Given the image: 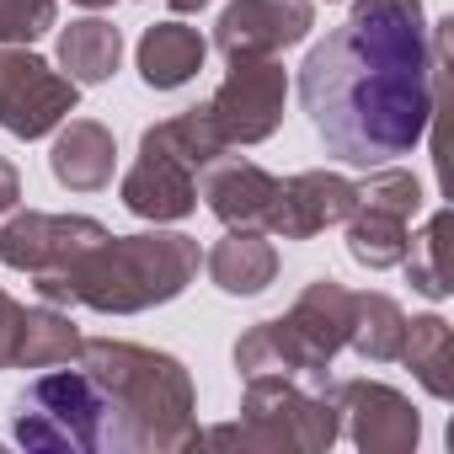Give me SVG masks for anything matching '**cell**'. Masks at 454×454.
Wrapping results in <instances>:
<instances>
[{"instance_id":"cell-28","label":"cell","mask_w":454,"mask_h":454,"mask_svg":"<svg viewBox=\"0 0 454 454\" xmlns=\"http://www.w3.org/2000/svg\"><path fill=\"white\" fill-rule=\"evenodd\" d=\"M17 198H22V171H17L6 155H0V219L17 208Z\"/></svg>"},{"instance_id":"cell-9","label":"cell","mask_w":454,"mask_h":454,"mask_svg":"<svg viewBox=\"0 0 454 454\" xmlns=\"http://www.w3.org/2000/svg\"><path fill=\"white\" fill-rule=\"evenodd\" d=\"M332 401H337V417H342L348 438L364 454H406L422 438V417H417V406L395 385H380V380H332Z\"/></svg>"},{"instance_id":"cell-2","label":"cell","mask_w":454,"mask_h":454,"mask_svg":"<svg viewBox=\"0 0 454 454\" xmlns=\"http://www.w3.org/2000/svg\"><path fill=\"white\" fill-rule=\"evenodd\" d=\"M75 358L107 390L123 427V454H176L203 438L198 395L182 358L139 342H113V337H81Z\"/></svg>"},{"instance_id":"cell-11","label":"cell","mask_w":454,"mask_h":454,"mask_svg":"<svg viewBox=\"0 0 454 454\" xmlns=\"http://www.w3.org/2000/svg\"><path fill=\"white\" fill-rule=\"evenodd\" d=\"M358 203V187L337 171H300L289 182L273 187V203L262 214L268 236H284V241H310L321 236L326 224H342Z\"/></svg>"},{"instance_id":"cell-29","label":"cell","mask_w":454,"mask_h":454,"mask_svg":"<svg viewBox=\"0 0 454 454\" xmlns=\"http://www.w3.org/2000/svg\"><path fill=\"white\" fill-rule=\"evenodd\" d=\"M203 6H208V0H171L176 17H192V12H203Z\"/></svg>"},{"instance_id":"cell-17","label":"cell","mask_w":454,"mask_h":454,"mask_svg":"<svg viewBox=\"0 0 454 454\" xmlns=\"http://www.w3.org/2000/svg\"><path fill=\"white\" fill-rule=\"evenodd\" d=\"M208 59V43L198 38V27H182V22H155L145 38H139V75L145 86L155 91H176L187 86Z\"/></svg>"},{"instance_id":"cell-5","label":"cell","mask_w":454,"mask_h":454,"mask_svg":"<svg viewBox=\"0 0 454 454\" xmlns=\"http://www.w3.org/2000/svg\"><path fill=\"white\" fill-rule=\"evenodd\" d=\"M342 433L332 385L310 390L289 374H252L241 395V422L208 427L198 443H241V449H268V454H321Z\"/></svg>"},{"instance_id":"cell-24","label":"cell","mask_w":454,"mask_h":454,"mask_svg":"<svg viewBox=\"0 0 454 454\" xmlns=\"http://www.w3.org/2000/svg\"><path fill=\"white\" fill-rule=\"evenodd\" d=\"M443 252H449V208H433V219L422 224V236L406 241V278L417 294L427 300H443L449 294V268H443Z\"/></svg>"},{"instance_id":"cell-19","label":"cell","mask_w":454,"mask_h":454,"mask_svg":"<svg viewBox=\"0 0 454 454\" xmlns=\"http://www.w3.org/2000/svg\"><path fill=\"white\" fill-rule=\"evenodd\" d=\"M401 364L417 374V385L433 401L454 395V332L443 316H411L401 337Z\"/></svg>"},{"instance_id":"cell-21","label":"cell","mask_w":454,"mask_h":454,"mask_svg":"<svg viewBox=\"0 0 454 454\" xmlns=\"http://www.w3.org/2000/svg\"><path fill=\"white\" fill-rule=\"evenodd\" d=\"M401 337H406V310L390 294H353V321H348L353 353H364L369 364H390L401 358Z\"/></svg>"},{"instance_id":"cell-6","label":"cell","mask_w":454,"mask_h":454,"mask_svg":"<svg viewBox=\"0 0 454 454\" xmlns=\"http://www.w3.org/2000/svg\"><path fill=\"white\" fill-rule=\"evenodd\" d=\"M75 81L59 75L49 59L0 43V129L17 139H43L75 113Z\"/></svg>"},{"instance_id":"cell-4","label":"cell","mask_w":454,"mask_h":454,"mask_svg":"<svg viewBox=\"0 0 454 454\" xmlns=\"http://www.w3.org/2000/svg\"><path fill=\"white\" fill-rule=\"evenodd\" d=\"M12 438L22 449H65V454H123V427L107 390L75 364L38 374L12 401Z\"/></svg>"},{"instance_id":"cell-8","label":"cell","mask_w":454,"mask_h":454,"mask_svg":"<svg viewBox=\"0 0 454 454\" xmlns=\"http://www.w3.org/2000/svg\"><path fill=\"white\" fill-rule=\"evenodd\" d=\"M97 241H107V224L86 219V214H12L0 224V262L22 268V273H65L70 262H81Z\"/></svg>"},{"instance_id":"cell-16","label":"cell","mask_w":454,"mask_h":454,"mask_svg":"<svg viewBox=\"0 0 454 454\" xmlns=\"http://www.w3.org/2000/svg\"><path fill=\"white\" fill-rule=\"evenodd\" d=\"M203 268H208L214 289H224V294H262L278 278V247L257 224H231V236L203 257Z\"/></svg>"},{"instance_id":"cell-14","label":"cell","mask_w":454,"mask_h":454,"mask_svg":"<svg viewBox=\"0 0 454 454\" xmlns=\"http://www.w3.org/2000/svg\"><path fill=\"white\" fill-rule=\"evenodd\" d=\"M273 187H278V176L262 171L257 160H241V155H214L198 171V198L224 224H262V214L273 203Z\"/></svg>"},{"instance_id":"cell-13","label":"cell","mask_w":454,"mask_h":454,"mask_svg":"<svg viewBox=\"0 0 454 454\" xmlns=\"http://www.w3.org/2000/svg\"><path fill=\"white\" fill-rule=\"evenodd\" d=\"M236 369L252 380V374H289L310 390H326L332 385V358H321L284 316L278 321H257L241 342H236Z\"/></svg>"},{"instance_id":"cell-12","label":"cell","mask_w":454,"mask_h":454,"mask_svg":"<svg viewBox=\"0 0 454 454\" xmlns=\"http://www.w3.org/2000/svg\"><path fill=\"white\" fill-rule=\"evenodd\" d=\"M192 203H198V171L145 129L139 134V160L123 176V208L139 214V219L166 224V219L192 214Z\"/></svg>"},{"instance_id":"cell-1","label":"cell","mask_w":454,"mask_h":454,"mask_svg":"<svg viewBox=\"0 0 454 454\" xmlns=\"http://www.w3.org/2000/svg\"><path fill=\"white\" fill-rule=\"evenodd\" d=\"M449 49H433L422 0H353L300 65V102L348 166L411 155L438 113Z\"/></svg>"},{"instance_id":"cell-20","label":"cell","mask_w":454,"mask_h":454,"mask_svg":"<svg viewBox=\"0 0 454 454\" xmlns=\"http://www.w3.org/2000/svg\"><path fill=\"white\" fill-rule=\"evenodd\" d=\"M118 54H123V38L113 22L102 17H86V22H70L59 33V65L75 86H102L113 70H118Z\"/></svg>"},{"instance_id":"cell-27","label":"cell","mask_w":454,"mask_h":454,"mask_svg":"<svg viewBox=\"0 0 454 454\" xmlns=\"http://www.w3.org/2000/svg\"><path fill=\"white\" fill-rule=\"evenodd\" d=\"M17 332H22V305L0 289V369H12L17 358Z\"/></svg>"},{"instance_id":"cell-18","label":"cell","mask_w":454,"mask_h":454,"mask_svg":"<svg viewBox=\"0 0 454 454\" xmlns=\"http://www.w3.org/2000/svg\"><path fill=\"white\" fill-rule=\"evenodd\" d=\"M321 358H337L342 348H348V321H353V294L337 284V278H316V284H305V294L289 305V316H284Z\"/></svg>"},{"instance_id":"cell-15","label":"cell","mask_w":454,"mask_h":454,"mask_svg":"<svg viewBox=\"0 0 454 454\" xmlns=\"http://www.w3.org/2000/svg\"><path fill=\"white\" fill-rule=\"evenodd\" d=\"M113 166H118V145L97 118H70L49 150V171L70 192H102L113 182Z\"/></svg>"},{"instance_id":"cell-30","label":"cell","mask_w":454,"mask_h":454,"mask_svg":"<svg viewBox=\"0 0 454 454\" xmlns=\"http://www.w3.org/2000/svg\"><path fill=\"white\" fill-rule=\"evenodd\" d=\"M81 6H107V0H81Z\"/></svg>"},{"instance_id":"cell-22","label":"cell","mask_w":454,"mask_h":454,"mask_svg":"<svg viewBox=\"0 0 454 454\" xmlns=\"http://www.w3.org/2000/svg\"><path fill=\"white\" fill-rule=\"evenodd\" d=\"M348 224V257L353 262H364V268H395L401 257H406V241H411V231H406V219L401 214H385V208H369V203H353V214L342 219Z\"/></svg>"},{"instance_id":"cell-26","label":"cell","mask_w":454,"mask_h":454,"mask_svg":"<svg viewBox=\"0 0 454 454\" xmlns=\"http://www.w3.org/2000/svg\"><path fill=\"white\" fill-rule=\"evenodd\" d=\"M54 17H59V0H0V43L27 49L54 27Z\"/></svg>"},{"instance_id":"cell-10","label":"cell","mask_w":454,"mask_h":454,"mask_svg":"<svg viewBox=\"0 0 454 454\" xmlns=\"http://www.w3.org/2000/svg\"><path fill=\"white\" fill-rule=\"evenodd\" d=\"M316 27L310 0H231L214 27V49L224 59H268L278 49L305 43Z\"/></svg>"},{"instance_id":"cell-23","label":"cell","mask_w":454,"mask_h":454,"mask_svg":"<svg viewBox=\"0 0 454 454\" xmlns=\"http://www.w3.org/2000/svg\"><path fill=\"white\" fill-rule=\"evenodd\" d=\"M75 353H81V332L70 326V316H59L54 305L22 310V332H17L12 369H54V364H70Z\"/></svg>"},{"instance_id":"cell-3","label":"cell","mask_w":454,"mask_h":454,"mask_svg":"<svg viewBox=\"0 0 454 454\" xmlns=\"http://www.w3.org/2000/svg\"><path fill=\"white\" fill-rule=\"evenodd\" d=\"M198 262L203 252L192 236L155 231V236H107L65 273H33V278H38L43 305H86L102 316H134V310L176 300L198 278Z\"/></svg>"},{"instance_id":"cell-7","label":"cell","mask_w":454,"mask_h":454,"mask_svg":"<svg viewBox=\"0 0 454 454\" xmlns=\"http://www.w3.org/2000/svg\"><path fill=\"white\" fill-rule=\"evenodd\" d=\"M284 97H289V75L268 54V59H231V75L219 81V91L203 107L224 134V145H262L284 123Z\"/></svg>"},{"instance_id":"cell-25","label":"cell","mask_w":454,"mask_h":454,"mask_svg":"<svg viewBox=\"0 0 454 454\" xmlns=\"http://www.w3.org/2000/svg\"><path fill=\"white\" fill-rule=\"evenodd\" d=\"M358 203L385 208V214H401L411 224V214L422 208V182L411 171H401V166L385 160V166H369V182H358Z\"/></svg>"}]
</instances>
